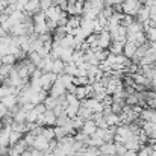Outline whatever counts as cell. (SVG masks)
<instances>
[{"mask_svg": "<svg viewBox=\"0 0 156 156\" xmlns=\"http://www.w3.org/2000/svg\"><path fill=\"white\" fill-rule=\"evenodd\" d=\"M123 156H138V153L136 152H132V150H126V153Z\"/></svg>", "mask_w": 156, "mask_h": 156, "instance_id": "30", "label": "cell"}, {"mask_svg": "<svg viewBox=\"0 0 156 156\" xmlns=\"http://www.w3.org/2000/svg\"><path fill=\"white\" fill-rule=\"evenodd\" d=\"M23 135H24V133H21V132H14V130H11V135H9V147L14 146V144H17L20 140H23Z\"/></svg>", "mask_w": 156, "mask_h": 156, "instance_id": "19", "label": "cell"}, {"mask_svg": "<svg viewBox=\"0 0 156 156\" xmlns=\"http://www.w3.org/2000/svg\"><path fill=\"white\" fill-rule=\"evenodd\" d=\"M76 73H77V65H76V64H73V62L65 64V67H64V74H68V76L74 77Z\"/></svg>", "mask_w": 156, "mask_h": 156, "instance_id": "18", "label": "cell"}, {"mask_svg": "<svg viewBox=\"0 0 156 156\" xmlns=\"http://www.w3.org/2000/svg\"><path fill=\"white\" fill-rule=\"evenodd\" d=\"M0 62H2L3 65H11V67H12V65L17 62V59H15L14 55H5V56L0 58Z\"/></svg>", "mask_w": 156, "mask_h": 156, "instance_id": "21", "label": "cell"}, {"mask_svg": "<svg viewBox=\"0 0 156 156\" xmlns=\"http://www.w3.org/2000/svg\"><path fill=\"white\" fill-rule=\"evenodd\" d=\"M43 103H44V106H46L47 109H53V108L58 105V99H55V97H52V96H47L46 100H44Z\"/></svg>", "mask_w": 156, "mask_h": 156, "instance_id": "23", "label": "cell"}, {"mask_svg": "<svg viewBox=\"0 0 156 156\" xmlns=\"http://www.w3.org/2000/svg\"><path fill=\"white\" fill-rule=\"evenodd\" d=\"M123 47H124V44H123V43L112 41V43H111V46H109V53H111V55H115V56L123 55Z\"/></svg>", "mask_w": 156, "mask_h": 156, "instance_id": "12", "label": "cell"}, {"mask_svg": "<svg viewBox=\"0 0 156 156\" xmlns=\"http://www.w3.org/2000/svg\"><path fill=\"white\" fill-rule=\"evenodd\" d=\"M80 130H82L85 135L91 136V135H94V132L97 130V126H96V123H94L93 120H87V121H83V126H82Z\"/></svg>", "mask_w": 156, "mask_h": 156, "instance_id": "9", "label": "cell"}, {"mask_svg": "<svg viewBox=\"0 0 156 156\" xmlns=\"http://www.w3.org/2000/svg\"><path fill=\"white\" fill-rule=\"evenodd\" d=\"M47 141H53L55 140V127H47V126H43L41 127V133Z\"/></svg>", "mask_w": 156, "mask_h": 156, "instance_id": "15", "label": "cell"}, {"mask_svg": "<svg viewBox=\"0 0 156 156\" xmlns=\"http://www.w3.org/2000/svg\"><path fill=\"white\" fill-rule=\"evenodd\" d=\"M99 152L102 156H109L117 153V149H115V144L114 143H103L100 147H99Z\"/></svg>", "mask_w": 156, "mask_h": 156, "instance_id": "8", "label": "cell"}, {"mask_svg": "<svg viewBox=\"0 0 156 156\" xmlns=\"http://www.w3.org/2000/svg\"><path fill=\"white\" fill-rule=\"evenodd\" d=\"M44 14H46V18H47V20H50V21H58L61 17H68V15H67V12L61 11V8H59L58 5H52L49 9H46V11H44Z\"/></svg>", "mask_w": 156, "mask_h": 156, "instance_id": "1", "label": "cell"}, {"mask_svg": "<svg viewBox=\"0 0 156 156\" xmlns=\"http://www.w3.org/2000/svg\"><path fill=\"white\" fill-rule=\"evenodd\" d=\"M44 152H40V150H35V149H32V152H30V156H43Z\"/></svg>", "mask_w": 156, "mask_h": 156, "instance_id": "28", "label": "cell"}, {"mask_svg": "<svg viewBox=\"0 0 156 156\" xmlns=\"http://www.w3.org/2000/svg\"><path fill=\"white\" fill-rule=\"evenodd\" d=\"M109 156H120V155H117V153H114V155H109Z\"/></svg>", "mask_w": 156, "mask_h": 156, "instance_id": "32", "label": "cell"}, {"mask_svg": "<svg viewBox=\"0 0 156 156\" xmlns=\"http://www.w3.org/2000/svg\"><path fill=\"white\" fill-rule=\"evenodd\" d=\"M93 112L88 109V108H85V106H82L80 105V108H79V111H77V117L79 118H82L83 121H87V120H93Z\"/></svg>", "mask_w": 156, "mask_h": 156, "instance_id": "13", "label": "cell"}, {"mask_svg": "<svg viewBox=\"0 0 156 156\" xmlns=\"http://www.w3.org/2000/svg\"><path fill=\"white\" fill-rule=\"evenodd\" d=\"M34 111H35V114H37V115H43V114L47 111V108L44 106V103H38V105H35V106H34Z\"/></svg>", "mask_w": 156, "mask_h": 156, "instance_id": "25", "label": "cell"}, {"mask_svg": "<svg viewBox=\"0 0 156 156\" xmlns=\"http://www.w3.org/2000/svg\"><path fill=\"white\" fill-rule=\"evenodd\" d=\"M126 30H127V37H133L135 34L143 32V24H141V23H138L136 20H133V21L126 27Z\"/></svg>", "mask_w": 156, "mask_h": 156, "instance_id": "11", "label": "cell"}, {"mask_svg": "<svg viewBox=\"0 0 156 156\" xmlns=\"http://www.w3.org/2000/svg\"><path fill=\"white\" fill-rule=\"evenodd\" d=\"M26 149H27L26 143H24L23 140H20L17 144H14V146L9 147V153H8V156H20Z\"/></svg>", "mask_w": 156, "mask_h": 156, "instance_id": "5", "label": "cell"}, {"mask_svg": "<svg viewBox=\"0 0 156 156\" xmlns=\"http://www.w3.org/2000/svg\"><path fill=\"white\" fill-rule=\"evenodd\" d=\"M83 153H85V156H102L97 147H87Z\"/></svg>", "mask_w": 156, "mask_h": 156, "instance_id": "24", "label": "cell"}, {"mask_svg": "<svg viewBox=\"0 0 156 156\" xmlns=\"http://www.w3.org/2000/svg\"><path fill=\"white\" fill-rule=\"evenodd\" d=\"M0 82H3V76L2 74H0Z\"/></svg>", "mask_w": 156, "mask_h": 156, "instance_id": "31", "label": "cell"}, {"mask_svg": "<svg viewBox=\"0 0 156 156\" xmlns=\"http://www.w3.org/2000/svg\"><path fill=\"white\" fill-rule=\"evenodd\" d=\"M43 126H47V127H55L56 126V115L52 109H47L43 115Z\"/></svg>", "mask_w": 156, "mask_h": 156, "instance_id": "6", "label": "cell"}, {"mask_svg": "<svg viewBox=\"0 0 156 156\" xmlns=\"http://www.w3.org/2000/svg\"><path fill=\"white\" fill-rule=\"evenodd\" d=\"M8 114H9V111H8V108H5L3 105L0 103V120H3V118H5V117H6Z\"/></svg>", "mask_w": 156, "mask_h": 156, "instance_id": "27", "label": "cell"}, {"mask_svg": "<svg viewBox=\"0 0 156 156\" xmlns=\"http://www.w3.org/2000/svg\"><path fill=\"white\" fill-rule=\"evenodd\" d=\"M73 49H62V52L59 55V59L64 62V64H68L71 62V58H73Z\"/></svg>", "mask_w": 156, "mask_h": 156, "instance_id": "16", "label": "cell"}, {"mask_svg": "<svg viewBox=\"0 0 156 156\" xmlns=\"http://www.w3.org/2000/svg\"><path fill=\"white\" fill-rule=\"evenodd\" d=\"M0 103L3 105L5 108H8V111H9V109H12L14 106L18 105V97H17L15 94H11V96H6L5 99H2Z\"/></svg>", "mask_w": 156, "mask_h": 156, "instance_id": "10", "label": "cell"}, {"mask_svg": "<svg viewBox=\"0 0 156 156\" xmlns=\"http://www.w3.org/2000/svg\"><path fill=\"white\" fill-rule=\"evenodd\" d=\"M124 0H103V6H115V5H121Z\"/></svg>", "mask_w": 156, "mask_h": 156, "instance_id": "26", "label": "cell"}, {"mask_svg": "<svg viewBox=\"0 0 156 156\" xmlns=\"http://www.w3.org/2000/svg\"><path fill=\"white\" fill-rule=\"evenodd\" d=\"M135 52H136V46H135L133 43H130V41H126V43H124V47H123V56L130 61V59L133 58Z\"/></svg>", "mask_w": 156, "mask_h": 156, "instance_id": "7", "label": "cell"}, {"mask_svg": "<svg viewBox=\"0 0 156 156\" xmlns=\"http://www.w3.org/2000/svg\"><path fill=\"white\" fill-rule=\"evenodd\" d=\"M73 85L74 87H87V85H90V79L87 76H74Z\"/></svg>", "mask_w": 156, "mask_h": 156, "instance_id": "17", "label": "cell"}, {"mask_svg": "<svg viewBox=\"0 0 156 156\" xmlns=\"http://www.w3.org/2000/svg\"><path fill=\"white\" fill-rule=\"evenodd\" d=\"M64 67H65V64H64L61 59H55V61H53L52 73H53V74H56V76L62 74V73H64Z\"/></svg>", "mask_w": 156, "mask_h": 156, "instance_id": "14", "label": "cell"}, {"mask_svg": "<svg viewBox=\"0 0 156 156\" xmlns=\"http://www.w3.org/2000/svg\"><path fill=\"white\" fill-rule=\"evenodd\" d=\"M65 88H64V85L56 79L55 82H53V85L50 87V90H49V96H52L55 99H58V97H61V96H65Z\"/></svg>", "mask_w": 156, "mask_h": 156, "instance_id": "4", "label": "cell"}, {"mask_svg": "<svg viewBox=\"0 0 156 156\" xmlns=\"http://www.w3.org/2000/svg\"><path fill=\"white\" fill-rule=\"evenodd\" d=\"M27 59L30 61V64H34L35 67H38L43 58H41V56H40L37 52H29V53H27Z\"/></svg>", "mask_w": 156, "mask_h": 156, "instance_id": "20", "label": "cell"}, {"mask_svg": "<svg viewBox=\"0 0 156 156\" xmlns=\"http://www.w3.org/2000/svg\"><path fill=\"white\" fill-rule=\"evenodd\" d=\"M82 126H83V120H82V118H79V117L71 118V127H73L74 132H79V130L82 129Z\"/></svg>", "mask_w": 156, "mask_h": 156, "instance_id": "22", "label": "cell"}, {"mask_svg": "<svg viewBox=\"0 0 156 156\" xmlns=\"http://www.w3.org/2000/svg\"><path fill=\"white\" fill-rule=\"evenodd\" d=\"M41 8H40V0H29L26 5H24V9L23 12L29 17H34L37 12H40Z\"/></svg>", "mask_w": 156, "mask_h": 156, "instance_id": "2", "label": "cell"}, {"mask_svg": "<svg viewBox=\"0 0 156 156\" xmlns=\"http://www.w3.org/2000/svg\"><path fill=\"white\" fill-rule=\"evenodd\" d=\"M6 6H8V3H6V2H3V0H0V14L5 11V8H6Z\"/></svg>", "mask_w": 156, "mask_h": 156, "instance_id": "29", "label": "cell"}, {"mask_svg": "<svg viewBox=\"0 0 156 156\" xmlns=\"http://www.w3.org/2000/svg\"><path fill=\"white\" fill-rule=\"evenodd\" d=\"M56 74H53V73H43V76H41V90L43 91H49L50 90V87L53 85V82L56 80Z\"/></svg>", "mask_w": 156, "mask_h": 156, "instance_id": "3", "label": "cell"}]
</instances>
